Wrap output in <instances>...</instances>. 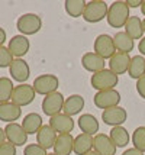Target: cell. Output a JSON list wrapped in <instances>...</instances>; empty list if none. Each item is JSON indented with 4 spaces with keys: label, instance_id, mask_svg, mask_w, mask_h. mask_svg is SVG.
I'll list each match as a JSON object with an SVG mask.
<instances>
[{
    "label": "cell",
    "instance_id": "1",
    "mask_svg": "<svg viewBox=\"0 0 145 155\" xmlns=\"http://www.w3.org/2000/svg\"><path fill=\"white\" fill-rule=\"evenodd\" d=\"M106 19H107V25L110 28H115V29L124 28L125 23L129 19V7L126 5V2L124 0L113 2L109 6Z\"/></svg>",
    "mask_w": 145,
    "mask_h": 155
},
{
    "label": "cell",
    "instance_id": "2",
    "mask_svg": "<svg viewBox=\"0 0 145 155\" xmlns=\"http://www.w3.org/2000/svg\"><path fill=\"white\" fill-rule=\"evenodd\" d=\"M119 83V75H116L113 71L104 68L96 74L91 75L90 84L96 91H104V90H112L115 88Z\"/></svg>",
    "mask_w": 145,
    "mask_h": 155
},
{
    "label": "cell",
    "instance_id": "3",
    "mask_svg": "<svg viewBox=\"0 0 145 155\" xmlns=\"http://www.w3.org/2000/svg\"><path fill=\"white\" fill-rule=\"evenodd\" d=\"M16 28L23 36L35 35L41 31L42 19L36 13H25L19 16V19L16 22Z\"/></svg>",
    "mask_w": 145,
    "mask_h": 155
},
{
    "label": "cell",
    "instance_id": "4",
    "mask_svg": "<svg viewBox=\"0 0 145 155\" xmlns=\"http://www.w3.org/2000/svg\"><path fill=\"white\" fill-rule=\"evenodd\" d=\"M107 10H109V6L104 0H91L86 5L83 19L89 23H97L107 16Z\"/></svg>",
    "mask_w": 145,
    "mask_h": 155
},
{
    "label": "cell",
    "instance_id": "5",
    "mask_svg": "<svg viewBox=\"0 0 145 155\" xmlns=\"http://www.w3.org/2000/svg\"><path fill=\"white\" fill-rule=\"evenodd\" d=\"M60 86V78L54 74H41L34 80V87L35 93L41 96H48L51 93H55L57 88Z\"/></svg>",
    "mask_w": 145,
    "mask_h": 155
},
{
    "label": "cell",
    "instance_id": "6",
    "mask_svg": "<svg viewBox=\"0 0 145 155\" xmlns=\"http://www.w3.org/2000/svg\"><path fill=\"white\" fill-rule=\"evenodd\" d=\"M120 93L117 91L116 88H112V90H104V91H97L94 97H93V103L96 104L97 109H110L115 106H119V101H120Z\"/></svg>",
    "mask_w": 145,
    "mask_h": 155
},
{
    "label": "cell",
    "instance_id": "7",
    "mask_svg": "<svg viewBox=\"0 0 145 155\" xmlns=\"http://www.w3.org/2000/svg\"><path fill=\"white\" fill-rule=\"evenodd\" d=\"M94 52H96L99 57H102L103 60H110L113 55L116 54V48H115V44H113V36L107 34H102L96 36L94 39Z\"/></svg>",
    "mask_w": 145,
    "mask_h": 155
},
{
    "label": "cell",
    "instance_id": "8",
    "mask_svg": "<svg viewBox=\"0 0 145 155\" xmlns=\"http://www.w3.org/2000/svg\"><path fill=\"white\" fill-rule=\"evenodd\" d=\"M64 96L60 93V91H55V93H51V94L45 96L44 100H42V112L45 113L47 116L52 117V116L61 113L62 107H64Z\"/></svg>",
    "mask_w": 145,
    "mask_h": 155
},
{
    "label": "cell",
    "instance_id": "9",
    "mask_svg": "<svg viewBox=\"0 0 145 155\" xmlns=\"http://www.w3.org/2000/svg\"><path fill=\"white\" fill-rule=\"evenodd\" d=\"M35 90L32 86L29 84H19V86H15L13 94H12V103L18 104L19 107L23 106H29L32 101L35 100Z\"/></svg>",
    "mask_w": 145,
    "mask_h": 155
},
{
    "label": "cell",
    "instance_id": "10",
    "mask_svg": "<svg viewBox=\"0 0 145 155\" xmlns=\"http://www.w3.org/2000/svg\"><path fill=\"white\" fill-rule=\"evenodd\" d=\"M128 119V112L120 106H115V107L106 109L102 112V120L109 125L112 128L115 126H122Z\"/></svg>",
    "mask_w": 145,
    "mask_h": 155
},
{
    "label": "cell",
    "instance_id": "11",
    "mask_svg": "<svg viewBox=\"0 0 145 155\" xmlns=\"http://www.w3.org/2000/svg\"><path fill=\"white\" fill-rule=\"evenodd\" d=\"M5 134H6L7 142L13 143L15 147H23L28 142V134L25 132V129L22 128L19 123H7L5 128Z\"/></svg>",
    "mask_w": 145,
    "mask_h": 155
},
{
    "label": "cell",
    "instance_id": "12",
    "mask_svg": "<svg viewBox=\"0 0 145 155\" xmlns=\"http://www.w3.org/2000/svg\"><path fill=\"white\" fill-rule=\"evenodd\" d=\"M51 128L55 130L58 135H65V134H71L73 129L76 126V123L73 120L71 116H67L65 113H58V115L49 117V123Z\"/></svg>",
    "mask_w": 145,
    "mask_h": 155
},
{
    "label": "cell",
    "instance_id": "13",
    "mask_svg": "<svg viewBox=\"0 0 145 155\" xmlns=\"http://www.w3.org/2000/svg\"><path fill=\"white\" fill-rule=\"evenodd\" d=\"M9 73L12 75V80L18 81L21 84H25L28 78L31 77V68H29L28 62L22 58H15L13 62L9 67Z\"/></svg>",
    "mask_w": 145,
    "mask_h": 155
},
{
    "label": "cell",
    "instance_id": "14",
    "mask_svg": "<svg viewBox=\"0 0 145 155\" xmlns=\"http://www.w3.org/2000/svg\"><path fill=\"white\" fill-rule=\"evenodd\" d=\"M116 145L106 134H97L93 138V151L99 155H116Z\"/></svg>",
    "mask_w": 145,
    "mask_h": 155
},
{
    "label": "cell",
    "instance_id": "15",
    "mask_svg": "<svg viewBox=\"0 0 145 155\" xmlns=\"http://www.w3.org/2000/svg\"><path fill=\"white\" fill-rule=\"evenodd\" d=\"M81 65L86 71L96 74L99 71H102L106 68V60L102 57H99L96 52H86L81 57Z\"/></svg>",
    "mask_w": 145,
    "mask_h": 155
},
{
    "label": "cell",
    "instance_id": "16",
    "mask_svg": "<svg viewBox=\"0 0 145 155\" xmlns=\"http://www.w3.org/2000/svg\"><path fill=\"white\" fill-rule=\"evenodd\" d=\"M9 51L12 52L15 58H22L23 55H26L29 52V48H31V44H29V39L23 35H15L12 39L9 41Z\"/></svg>",
    "mask_w": 145,
    "mask_h": 155
},
{
    "label": "cell",
    "instance_id": "17",
    "mask_svg": "<svg viewBox=\"0 0 145 155\" xmlns=\"http://www.w3.org/2000/svg\"><path fill=\"white\" fill-rule=\"evenodd\" d=\"M57 138H58V134H57L55 130L51 128L49 125H44L38 130V134H36V143L48 151L49 148H54Z\"/></svg>",
    "mask_w": 145,
    "mask_h": 155
},
{
    "label": "cell",
    "instance_id": "18",
    "mask_svg": "<svg viewBox=\"0 0 145 155\" xmlns=\"http://www.w3.org/2000/svg\"><path fill=\"white\" fill-rule=\"evenodd\" d=\"M21 116H22V107H19L18 104H15L12 101L0 104V120L2 122L15 123L16 120H19Z\"/></svg>",
    "mask_w": 145,
    "mask_h": 155
},
{
    "label": "cell",
    "instance_id": "19",
    "mask_svg": "<svg viewBox=\"0 0 145 155\" xmlns=\"http://www.w3.org/2000/svg\"><path fill=\"white\" fill-rule=\"evenodd\" d=\"M129 62H131V57H129V54L116 52V54L109 60V70L113 71L116 75L125 74V73H128Z\"/></svg>",
    "mask_w": 145,
    "mask_h": 155
},
{
    "label": "cell",
    "instance_id": "20",
    "mask_svg": "<svg viewBox=\"0 0 145 155\" xmlns=\"http://www.w3.org/2000/svg\"><path fill=\"white\" fill-rule=\"evenodd\" d=\"M84 109V97L80 94H71L68 96L65 101H64V107H62V113H65L67 116L78 115Z\"/></svg>",
    "mask_w": 145,
    "mask_h": 155
},
{
    "label": "cell",
    "instance_id": "21",
    "mask_svg": "<svg viewBox=\"0 0 145 155\" xmlns=\"http://www.w3.org/2000/svg\"><path fill=\"white\" fill-rule=\"evenodd\" d=\"M54 154L55 155H71L74 149V138L71 134L58 135L54 145Z\"/></svg>",
    "mask_w": 145,
    "mask_h": 155
},
{
    "label": "cell",
    "instance_id": "22",
    "mask_svg": "<svg viewBox=\"0 0 145 155\" xmlns=\"http://www.w3.org/2000/svg\"><path fill=\"white\" fill-rule=\"evenodd\" d=\"M125 34L131 36L132 39H142L144 38V26L142 19L139 16H129L128 22L125 23Z\"/></svg>",
    "mask_w": 145,
    "mask_h": 155
},
{
    "label": "cell",
    "instance_id": "23",
    "mask_svg": "<svg viewBox=\"0 0 145 155\" xmlns=\"http://www.w3.org/2000/svg\"><path fill=\"white\" fill-rule=\"evenodd\" d=\"M78 128L83 134L96 136L99 132V120L91 113H84L78 117Z\"/></svg>",
    "mask_w": 145,
    "mask_h": 155
},
{
    "label": "cell",
    "instance_id": "24",
    "mask_svg": "<svg viewBox=\"0 0 145 155\" xmlns=\"http://www.w3.org/2000/svg\"><path fill=\"white\" fill-rule=\"evenodd\" d=\"M93 138L94 136L87 135V134H80L74 138V149L73 152L76 155H86L90 151H93Z\"/></svg>",
    "mask_w": 145,
    "mask_h": 155
},
{
    "label": "cell",
    "instance_id": "25",
    "mask_svg": "<svg viewBox=\"0 0 145 155\" xmlns=\"http://www.w3.org/2000/svg\"><path fill=\"white\" fill-rule=\"evenodd\" d=\"M21 125H22V128L25 129V132H26L28 135H36L38 130L44 126L41 115H38V113H35V112L28 113V115L25 116Z\"/></svg>",
    "mask_w": 145,
    "mask_h": 155
},
{
    "label": "cell",
    "instance_id": "26",
    "mask_svg": "<svg viewBox=\"0 0 145 155\" xmlns=\"http://www.w3.org/2000/svg\"><path fill=\"white\" fill-rule=\"evenodd\" d=\"M128 75L133 80H139L142 75H145V58L142 55H133L131 57L129 68H128Z\"/></svg>",
    "mask_w": 145,
    "mask_h": 155
},
{
    "label": "cell",
    "instance_id": "27",
    "mask_svg": "<svg viewBox=\"0 0 145 155\" xmlns=\"http://www.w3.org/2000/svg\"><path fill=\"white\" fill-rule=\"evenodd\" d=\"M113 44L116 48V52H124V54H129L135 47L133 39L125 32H116L113 35Z\"/></svg>",
    "mask_w": 145,
    "mask_h": 155
},
{
    "label": "cell",
    "instance_id": "28",
    "mask_svg": "<svg viewBox=\"0 0 145 155\" xmlns=\"http://www.w3.org/2000/svg\"><path fill=\"white\" fill-rule=\"evenodd\" d=\"M109 138L116 145V148H125L129 143V141H131V135H129V132L124 126H115V128H112L110 132H109Z\"/></svg>",
    "mask_w": 145,
    "mask_h": 155
},
{
    "label": "cell",
    "instance_id": "29",
    "mask_svg": "<svg viewBox=\"0 0 145 155\" xmlns=\"http://www.w3.org/2000/svg\"><path fill=\"white\" fill-rule=\"evenodd\" d=\"M86 2L84 0H65L64 2V7L65 12L71 18H83V13L86 10Z\"/></svg>",
    "mask_w": 145,
    "mask_h": 155
},
{
    "label": "cell",
    "instance_id": "30",
    "mask_svg": "<svg viewBox=\"0 0 145 155\" xmlns=\"http://www.w3.org/2000/svg\"><path fill=\"white\" fill-rule=\"evenodd\" d=\"M13 81L9 77H0V104L12 101V94H13Z\"/></svg>",
    "mask_w": 145,
    "mask_h": 155
},
{
    "label": "cell",
    "instance_id": "31",
    "mask_svg": "<svg viewBox=\"0 0 145 155\" xmlns=\"http://www.w3.org/2000/svg\"><path fill=\"white\" fill-rule=\"evenodd\" d=\"M132 143H133V148L139 149L141 152L145 154V126H138L132 132Z\"/></svg>",
    "mask_w": 145,
    "mask_h": 155
},
{
    "label": "cell",
    "instance_id": "32",
    "mask_svg": "<svg viewBox=\"0 0 145 155\" xmlns=\"http://www.w3.org/2000/svg\"><path fill=\"white\" fill-rule=\"evenodd\" d=\"M13 60H15V57L9 51V48H6L5 45L0 47V68L10 67V64L13 62Z\"/></svg>",
    "mask_w": 145,
    "mask_h": 155
},
{
    "label": "cell",
    "instance_id": "33",
    "mask_svg": "<svg viewBox=\"0 0 145 155\" xmlns=\"http://www.w3.org/2000/svg\"><path fill=\"white\" fill-rule=\"evenodd\" d=\"M23 155H48V152L38 143H29L23 149Z\"/></svg>",
    "mask_w": 145,
    "mask_h": 155
},
{
    "label": "cell",
    "instance_id": "34",
    "mask_svg": "<svg viewBox=\"0 0 145 155\" xmlns=\"http://www.w3.org/2000/svg\"><path fill=\"white\" fill-rule=\"evenodd\" d=\"M0 155H16V147L10 142H5L0 145Z\"/></svg>",
    "mask_w": 145,
    "mask_h": 155
},
{
    "label": "cell",
    "instance_id": "35",
    "mask_svg": "<svg viewBox=\"0 0 145 155\" xmlns=\"http://www.w3.org/2000/svg\"><path fill=\"white\" fill-rule=\"evenodd\" d=\"M137 91H138L139 97H142L145 100V75H142L139 80H137Z\"/></svg>",
    "mask_w": 145,
    "mask_h": 155
},
{
    "label": "cell",
    "instance_id": "36",
    "mask_svg": "<svg viewBox=\"0 0 145 155\" xmlns=\"http://www.w3.org/2000/svg\"><path fill=\"white\" fill-rule=\"evenodd\" d=\"M142 2H144V0H126V5H128L129 9H135V7L142 6Z\"/></svg>",
    "mask_w": 145,
    "mask_h": 155
},
{
    "label": "cell",
    "instance_id": "37",
    "mask_svg": "<svg viewBox=\"0 0 145 155\" xmlns=\"http://www.w3.org/2000/svg\"><path fill=\"white\" fill-rule=\"evenodd\" d=\"M122 155H144V152H141L137 148H129V149H126Z\"/></svg>",
    "mask_w": 145,
    "mask_h": 155
},
{
    "label": "cell",
    "instance_id": "38",
    "mask_svg": "<svg viewBox=\"0 0 145 155\" xmlns=\"http://www.w3.org/2000/svg\"><path fill=\"white\" fill-rule=\"evenodd\" d=\"M138 49H139V52H141V55L144 57V55H145V36H144V38H142L141 41H139Z\"/></svg>",
    "mask_w": 145,
    "mask_h": 155
},
{
    "label": "cell",
    "instance_id": "39",
    "mask_svg": "<svg viewBox=\"0 0 145 155\" xmlns=\"http://www.w3.org/2000/svg\"><path fill=\"white\" fill-rule=\"evenodd\" d=\"M5 42H6V31L3 28H0V47H3Z\"/></svg>",
    "mask_w": 145,
    "mask_h": 155
},
{
    "label": "cell",
    "instance_id": "40",
    "mask_svg": "<svg viewBox=\"0 0 145 155\" xmlns=\"http://www.w3.org/2000/svg\"><path fill=\"white\" fill-rule=\"evenodd\" d=\"M6 142V134H5V129L0 128V145Z\"/></svg>",
    "mask_w": 145,
    "mask_h": 155
},
{
    "label": "cell",
    "instance_id": "41",
    "mask_svg": "<svg viewBox=\"0 0 145 155\" xmlns=\"http://www.w3.org/2000/svg\"><path fill=\"white\" fill-rule=\"evenodd\" d=\"M141 12H142V15L145 16V0L142 2V6H141Z\"/></svg>",
    "mask_w": 145,
    "mask_h": 155
},
{
    "label": "cell",
    "instance_id": "42",
    "mask_svg": "<svg viewBox=\"0 0 145 155\" xmlns=\"http://www.w3.org/2000/svg\"><path fill=\"white\" fill-rule=\"evenodd\" d=\"M86 155H99V154H97L96 151H90L89 154H86Z\"/></svg>",
    "mask_w": 145,
    "mask_h": 155
},
{
    "label": "cell",
    "instance_id": "43",
    "mask_svg": "<svg viewBox=\"0 0 145 155\" xmlns=\"http://www.w3.org/2000/svg\"><path fill=\"white\" fill-rule=\"evenodd\" d=\"M142 26H144V32H145V18L142 19Z\"/></svg>",
    "mask_w": 145,
    "mask_h": 155
},
{
    "label": "cell",
    "instance_id": "44",
    "mask_svg": "<svg viewBox=\"0 0 145 155\" xmlns=\"http://www.w3.org/2000/svg\"><path fill=\"white\" fill-rule=\"evenodd\" d=\"M48 155H55V154H54V152H52V154H48Z\"/></svg>",
    "mask_w": 145,
    "mask_h": 155
}]
</instances>
